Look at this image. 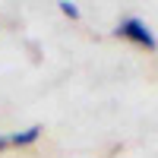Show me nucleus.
<instances>
[{
	"instance_id": "1",
	"label": "nucleus",
	"mask_w": 158,
	"mask_h": 158,
	"mask_svg": "<svg viewBox=\"0 0 158 158\" xmlns=\"http://www.w3.org/2000/svg\"><path fill=\"white\" fill-rule=\"evenodd\" d=\"M120 38H127V41H133V44H139V48H146V51H158V38L152 35V29L142 19H136V16H127V19H120V25L114 29Z\"/></svg>"
},
{
	"instance_id": "2",
	"label": "nucleus",
	"mask_w": 158,
	"mask_h": 158,
	"mask_svg": "<svg viewBox=\"0 0 158 158\" xmlns=\"http://www.w3.org/2000/svg\"><path fill=\"white\" fill-rule=\"evenodd\" d=\"M38 136H41V127H29V130H22V133H13L10 146H32V142H38Z\"/></svg>"
},
{
	"instance_id": "3",
	"label": "nucleus",
	"mask_w": 158,
	"mask_h": 158,
	"mask_svg": "<svg viewBox=\"0 0 158 158\" xmlns=\"http://www.w3.org/2000/svg\"><path fill=\"white\" fill-rule=\"evenodd\" d=\"M60 13H63V16H70V19H79V6H76V3H60Z\"/></svg>"
},
{
	"instance_id": "4",
	"label": "nucleus",
	"mask_w": 158,
	"mask_h": 158,
	"mask_svg": "<svg viewBox=\"0 0 158 158\" xmlns=\"http://www.w3.org/2000/svg\"><path fill=\"white\" fill-rule=\"evenodd\" d=\"M6 146H10V136H0V152H3Z\"/></svg>"
}]
</instances>
